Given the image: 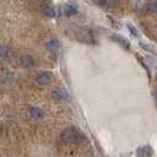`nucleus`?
<instances>
[{
	"label": "nucleus",
	"mask_w": 157,
	"mask_h": 157,
	"mask_svg": "<svg viewBox=\"0 0 157 157\" xmlns=\"http://www.w3.org/2000/svg\"><path fill=\"white\" fill-rule=\"evenodd\" d=\"M62 141L65 143H82L85 141V136L80 134L76 128H67L65 129L62 135Z\"/></svg>",
	"instance_id": "f257e3e1"
},
{
	"label": "nucleus",
	"mask_w": 157,
	"mask_h": 157,
	"mask_svg": "<svg viewBox=\"0 0 157 157\" xmlns=\"http://www.w3.org/2000/svg\"><path fill=\"white\" fill-rule=\"evenodd\" d=\"M52 79H53L52 72H50V71H44V72H40L39 75L37 76L36 82H37L39 85H46L48 83H51Z\"/></svg>",
	"instance_id": "f03ea898"
},
{
	"label": "nucleus",
	"mask_w": 157,
	"mask_h": 157,
	"mask_svg": "<svg viewBox=\"0 0 157 157\" xmlns=\"http://www.w3.org/2000/svg\"><path fill=\"white\" fill-rule=\"evenodd\" d=\"M52 98L55 99V101H58V102H60V101H65V99H67L69 98V94H67V91L63 89V87H56L52 90Z\"/></svg>",
	"instance_id": "7ed1b4c3"
},
{
	"label": "nucleus",
	"mask_w": 157,
	"mask_h": 157,
	"mask_svg": "<svg viewBox=\"0 0 157 157\" xmlns=\"http://www.w3.org/2000/svg\"><path fill=\"white\" fill-rule=\"evenodd\" d=\"M20 63H21V65H23L24 67H32L34 65V59H33L32 56L25 55V56H21Z\"/></svg>",
	"instance_id": "20e7f679"
},
{
	"label": "nucleus",
	"mask_w": 157,
	"mask_h": 157,
	"mask_svg": "<svg viewBox=\"0 0 157 157\" xmlns=\"http://www.w3.org/2000/svg\"><path fill=\"white\" fill-rule=\"evenodd\" d=\"M136 154H137L138 156L145 157V156H151V155L154 154V151H152L150 145H144V147H142V148H140V149L137 150Z\"/></svg>",
	"instance_id": "39448f33"
},
{
	"label": "nucleus",
	"mask_w": 157,
	"mask_h": 157,
	"mask_svg": "<svg viewBox=\"0 0 157 157\" xmlns=\"http://www.w3.org/2000/svg\"><path fill=\"white\" fill-rule=\"evenodd\" d=\"M64 13L66 17H71L75 16L78 13V7L76 5H66L65 8H64Z\"/></svg>",
	"instance_id": "423d86ee"
},
{
	"label": "nucleus",
	"mask_w": 157,
	"mask_h": 157,
	"mask_svg": "<svg viewBox=\"0 0 157 157\" xmlns=\"http://www.w3.org/2000/svg\"><path fill=\"white\" fill-rule=\"evenodd\" d=\"M59 46H60V44L57 39H51L46 43V48L51 52H56L59 48Z\"/></svg>",
	"instance_id": "0eeeda50"
},
{
	"label": "nucleus",
	"mask_w": 157,
	"mask_h": 157,
	"mask_svg": "<svg viewBox=\"0 0 157 157\" xmlns=\"http://www.w3.org/2000/svg\"><path fill=\"white\" fill-rule=\"evenodd\" d=\"M30 116L33 119H41L44 117V112L40 110L39 108H31L30 109Z\"/></svg>",
	"instance_id": "6e6552de"
},
{
	"label": "nucleus",
	"mask_w": 157,
	"mask_h": 157,
	"mask_svg": "<svg viewBox=\"0 0 157 157\" xmlns=\"http://www.w3.org/2000/svg\"><path fill=\"white\" fill-rule=\"evenodd\" d=\"M147 10L151 12V13H155L157 12V1L156 0H151L147 4Z\"/></svg>",
	"instance_id": "1a4fd4ad"
},
{
	"label": "nucleus",
	"mask_w": 157,
	"mask_h": 157,
	"mask_svg": "<svg viewBox=\"0 0 157 157\" xmlns=\"http://www.w3.org/2000/svg\"><path fill=\"white\" fill-rule=\"evenodd\" d=\"M43 13L47 18H55L56 17V11L53 10V7H45L43 10Z\"/></svg>",
	"instance_id": "9d476101"
},
{
	"label": "nucleus",
	"mask_w": 157,
	"mask_h": 157,
	"mask_svg": "<svg viewBox=\"0 0 157 157\" xmlns=\"http://www.w3.org/2000/svg\"><path fill=\"white\" fill-rule=\"evenodd\" d=\"M8 56H10V51H8L7 47L4 46V45H0V57L1 58H7Z\"/></svg>",
	"instance_id": "9b49d317"
},
{
	"label": "nucleus",
	"mask_w": 157,
	"mask_h": 157,
	"mask_svg": "<svg viewBox=\"0 0 157 157\" xmlns=\"http://www.w3.org/2000/svg\"><path fill=\"white\" fill-rule=\"evenodd\" d=\"M113 39H115V40H117L118 43H121V45H122V46H124V47H125V48H129V47H130V45H129V43H128V41H126L125 39H123V38H121V37H119V38H118V37H115Z\"/></svg>",
	"instance_id": "f8f14e48"
},
{
	"label": "nucleus",
	"mask_w": 157,
	"mask_h": 157,
	"mask_svg": "<svg viewBox=\"0 0 157 157\" xmlns=\"http://www.w3.org/2000/svg\"><path fill=\"white\" fill-rule=\"evenodd\" d=\"M128 30L132 33V36H134V37H138V31L135 29L132 25H128Z\"/></svg>",
	"instance_id": "ddd939ff"
},
{
	"label": "nucleus",
	"mask_w": 157,
	"mask_h": 157,
	"mask_svg": "<svg viewBox=\"0 0 157 157\" xmlns=\"http://www.w3.org/2000/svg\"><path fill=\"white\" fill-rule=\"evenodd\" d=\"M147 60L148 62H150V65L154 67V69H157V62H156V59H154V58H151V57H148L147 58Z\"/></svg>",
	"instance_id": "4468645a"
},
{
	"label": "nucleus",
	"mask_w": 157,
	"mask_h": 157,
	"mask_svg": "<svg viewBox=\"0 0 157 157\" xmlns=\"http://www.w3.org/2000/svg\"><path fill=\"white\" fill-rule=\"evenodd\" d=\"M141 46L144 48V50H147V51H150V52H152L154 50L151 48V47L149 46V45H145V43H141Z\"/></svg>",
	"instance_id": "2eb2a0df"
},
{
	"label": "nucleus",
	"mask_w": 157,
	"mask_h": 157,
	"mask_svg": "<svg viewBox=\"0 0 157 157\" xmlns=\"http://www.w3.org/2000/svg\"><path fill=\"white\" fill-rule=\"evenodd\" d=\"M96 1H97V4L99 6H106L108 5V1L106 0H96Z\"/></svg>",
	"instance_id": "dca6fc26"
},
{
	"label": "nucleus",
	"mask_w": 157,
	"mask_h": 157,
	"mask_svg": "<svg viewBox=\"0 0 157 157\" xmlns=\"http://www.w3.org/2000/svg\"><path fill=\"white\" fill-rule=\"evenodd\" d=\"M106 1H108V5H110V6H115V5H117L119 0H106Z\"/></svg>",
	"instance_id": "f3484780"
},
{
	"label": "nucleus",
	"mask_w": 157,
	"mask_h": 157,
	"mask_svg": "<svg viewBox=\"0 0 157 157\" xmlns=\"http://www.w3.org/2000/svg\"><path fill=\"white\" fill-rule=\"evenodd\" d=\"M154 97H155V101H156V103H157V91L154 92Z\"/></svg>",
	"instance_id": "a211bd4d"
},
{
	"label": "nucleus",
	"mask_w": 157,
	"mask_h": 157,
	"mask_svg": "<svg viewBox=\"0 0 157 157\" xmlns=\"http://www.w3.org/2000/svg\"><path fill=\"white\" fill-rule=\"evenodd\" d=\"M1 131H2V129H1V125H0V132H1Z\"/></svg>",
	"instance_id": "6ab92c4d"
}]
</instances>
